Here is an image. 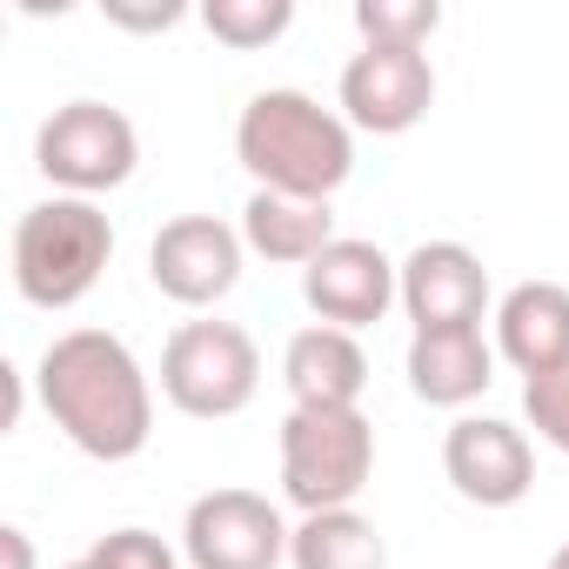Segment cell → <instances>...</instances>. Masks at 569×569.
I'll use <instances>...</instances> for the list:
<instances>
[{
  "label": "cell",
  "instance_id": "cell-18",
  "mask_svg": "<svg viewBox=\"0 0 569 569\" xmlns=\"http://www.w3.org/2000/svg\"><path fill=\"white\" fill-rule=\"evenodd\" d=\"M289 21H296L289 0H208V8H201V28L221 48H241V54L281 41V34H289Z\"/></svg>",
  "mask_w": 569,
  "mask_h": 569
},
{
  "label": "cell",
  "instance_id": "cell-9",
  "mask_svg": "<svg viewBox=\"0 0 569 569\" xmlns=\"http://www.w3.org/2000/svg\"><path fill=\"white\" fill-rule=\"evenodd\" d=\"M302 302L316 309V322L329 329H376L396 302H402V261H389L376 241L336 234L309 268H302Z\"/></svg>",
  "mask_w": 569,
  "mask_h": 569
},
{
  "label": "cell",
  "instance_id": "cell-20",
  "mask_svg": "<svg viewBox=\"0 0 569 569\" xmlns=\"http://www.w3.org/2000/svg\"><path fill=\"white\" fill-rule=\"evenodd\" d=\"M522 416H529V429H536L549 449L569 456V362L522 382Z\"/></svg>",
  "mask_w": 569,
  "mask_h": 569
},
{
  "label": "cell",
  "instance_id": "cell-3",
  "mask_svg": "<svg viewBox=\"0 0 569 569\" xmlns=\"http://www.w3.org/2000/svg\"><path fill=\"white\" fill-rule=\"evenodd\" d=\"M114 261V221L81 194H48L14 221V289L34 309H74Z\"/></svg>",
  "mask_w": 569,
  "mask_h": 569
},
{
  "label": "cell",
  "instance_id": "cell-2",
  "mask_svg": "<svg viewBox=\"0 0 569 569\" xmlns=\"http://www.w3.org/2000/svg\"><path fill=\"white\" fill-rule=\"evenodd\" d=\"M234 161L268 194L329 201L356 174V128L302 88H261L234 121Z\"/></svg>",
  "mask_w": 569,
  "mask_h": 569
},
{
  "label": "cell",
  "instance_id": "cell-15",
  "mask_svg": "<svg viewBox=\"0 0 569 569\" xmlns=\"http://www.w3.org/2000/svg\"><path fill=\"white\" fill-rule=\"evenodd\" d=\"M402 369L429 409H469L496 382V349L482 342V329H436V336H409Z\"/></svg>",
  "mask_w": 569,
  "mask_h": 569
},
{
  "label": "cell",
  "instance_id": "cell-8",
  "mask_svg": "<svg viewBox=\"0 0 569 569\" xmlns=\"http://www.w3.org/2000/svg\"><path fill=\"white\" fill-rule=\"evenodd\" d=\"M241 228L214 221V214H174L161 221V234L148 241V274H154V289L181 309H214L234 296V281H241Z\"/></svg>",
  "mask_w": 569,
  "mask_h": 569
},
{
  "label": "cell",
  "instance_id": "cell-21",
  "mask_svg": "<svg viewBox=\"0 0 569 569\" xmlns=\"http://www.w3.org/2000/svg\"><path fill=\"white\" fill-rule=\"evenodd\" d=\"M94 569H174V549L154 536V529H108L94 549H88Z\"/></svg>",
  "mask_w": 569,
  "mask_h": 569
},
{
  "label": "cell",
  "instance_id": "cell-19",
  "mask_svg": "<svg viewBox=\"0 0 569 569\" xmlns=\"http://www.w3.org/2000/svg\"><path fill=\"white\" fill-rule=\"evenodd\" d=\"M436 28H442L436 0H356L362 48H429Z\"/></svg>",
  "mask_w": 569,
  "mask_h": 569
},
{
  "label": "cell",
  "instance_id": "cell-12",
  "mask_svg": "<svg viewBox=\"0 0 569 569\" xmlns=\"http://www.w3.org/2000/svg\"><path fill=\"white\" fill-rule=\"evenodd\" d=\"M489 309V268L476 248L462 241H422L402 254V316L416 322V336L436 329H482Z\"/></svg>",
  "mask_w": 569,
  "mask_h": 569
},
{
  "label": "cell",
  "instance_id": "cell-7",
  "mask_svg": "<svg viewBox=\"0 0 569 569\" xmlns=\"http://www.w3.org/2000/svg\"><path fill=\"white\" fill-rule=\"evenodd\" d=\"M289 522L254 489H208L181 516V549L194 569H281L289 562Z\"/></svg>",
  "mask_w": 569,
  "mask_h": 569
},
{
  "label": "cell",
  "instance_id": "cell-22",
  "mask_svg": "<svg viewBox=\"0 0 569 569\" xmlns=\"http://www.w3.org/2000/svg\"><path fill=\"white\" fill-rule=\"evenodd\" d=\"M101 14H108L114 28H128V34H161V28L188 21V8H181V0H148V8H134V0H108Z\"/></svg>",
  "mask_w": 569,
  "mask_h": 569
},
{
  "label": "cell",
  "instance_id": "cell-23",
  "mask_svg": "<svg viewBox=\"0 0 569 569\" xmlns=\"http://www.w3.org/2000/svg\"><path fill=\"white\" fill-rule=\"evenodd\" d=\"M0 549H8V569H34V542H28V529H0Z\"/></svg>",
  "mask_w": 569,
  "mask_h": 569
},
{
  "label": "cell",
  "instance_id": "cell-14",
  "mask_svg": "<svg viewBox=\"0 0 569 569\" xmlns=\"http://www.w3.org/2000/svg\"><path fill=\"white\" fill-rule=\"evenodd\" d=\"M281 382H289L296 409H362V389H369V356L349 329H302L281 349Z\"/></svg>",
  "mask_w": 569,
  "mask_h": 569
},
{
  "label": "cell",
  "instance_id": "cell-24",
  "mask_svg": "<svg viewBox=\"0 0 569 569\" xmlns=\"http://www.w3.org/2000/svg\"><path fill=\"white\" fill-rule=\"evenodd\" d=\"M549 569H569V542H562V549H556V556H549Z\"/></svg>",
  "mask_w": 569,
  "mask_h": 569
},
{
  "label": "cell",
  "instance_id": "cell-6",
  "mask_svg": "<svg viewBox=\"0 0 569 569\" xmlns=\"http://www.w3.org/2000/svg\"><path fill=\"white\" fill-rule=\"evenodd\" d=\"M134 161H141V134H134V121H128L121 108H108V101H68V108H54V114L41 121V134H34V168H41L61 194H81V201L121 188V181L134 174Z\"/></svg>",
  "mask_w": 569,
  "mask_h": 569
},
{
  "label": "cell",
  "instance_id": "cell-5",
  "mask_svg": "<svg viewBox=\"0 0 569 569\" xmlns=\"http://www.w3.org/2000/svg\"><path fill=\"white\" fill-rule=\"evenodd\" d=\"M261 389V349L241 322H181L161 349V396L194 422H228Z\"/></svg>",
  "mask_w": 569,
  "mask_h": 569
},
{
  "label": "cell",
  "instance_id": "cell-4",
  "mask_svg": "<svg viewBox=\"0 0 569 569\" xmlns=\"http://www.w3.org/2000/svg\"><path fill=\"white\" fill-rule=\"evenodd\" d=\"M376 476V429L362 409H289L281 416V496L302 516L356 509Z\"/></svg>",
  "mask_w": 569,
  "mask_h": 569
},
{
  "label": "cell",
  "instance_id": "cell-16",
  "mask_svg": "<svg viewBox=\"0 0 569 569\" xmlns=\"http://www.w3.org/2000/svg\"><path fill=\"white\" fill-rule=\"evenodd\" d=\"M241 241H248V254H261V261L309 268V261L336 241V214H329V201H302V194H268V188H254L248 208H241Z\"/></svg>",
  "mask_w": 569,
  "mask_h": 569
},
{
  "label": "cell",
  "instance_id": "cell-1",
  "mask_svg": "<svg viewBox=\"0 0 569 569\" xmlns=\"http://www.w3.org/2000/svg\"><path fill=\"white\" fill-rule=\"evenodd\" d=\"M41 409L54 416V429L94 456V462H128L148 449L154 436V389L148 369L134 362V349L108 329H68L41 349Z\"/></svg>",
  "mask_w": 569,
  "mask_h": 569
},
{
  "label": "cell",
  "instance_id": "cell-11",
  "mask_svg": "<svg viewBox=\"0 0 569 569\" xmlns=\"http://www.w3.org/2000/svg\"><path fill=\"white\" fill-rule=\"evenodd\" d=\"M436 108V68L422 48H362L342 68V121L362 134H409Z\"/></svg>",
  "mask_w": 569,
  "mask_h": 569
},
{
  "label": "cell",
  "instance_id": "cell-13",
  "mask_svg": "<svg viewBox=\"0 0 569 569\" xmlns=\"http://www.w3.org/2000/svg\"><path fill=\"white\" fill-rule=\"evenodd\" d=\"M496 356L522 369V382L569 362V289L562 281H516L496 302Z\"/></svg>",
  "mask_w": 569,
  "mask_h": 569
},
{
  "label": "cell",
  "instance_id": "cell-10",
  "mask_svg": "<svg viewBox=\"0 0 569 569\" xmlns=\"http://www.w3.org/2000/svg\"><path fill=\"white\" fill-rule=\"evenodd\" d=\"M442 476L476 509H516L536 489V449L502 416H462L442 436Z\"/></svg>",
  "mask_w": 569,
  "mask_h": 569
},
{
  "label": "cell",
  "instance_id": "cell-25",
  "mask_svg": "<svg viewBox=\"0 0 569 569\" xmlns=\"http://www.w3.org/2000/svg\"><path fill=\"white\" fill-rule=\"evenodd\" d=\"M68 569H94V562H88V556H81V562H68Z\"/></svg>",
  "mask_w": 569,
  "mask_h": 569
},
{
  "label": "cell",
  "instance_id": "cell-17",
  "mask_svg": "<svg viewBox=\"0 0 569 569\" xmlns=\"http://www.w3.org/2000/svg\"><path fill=\"white\" fill-rule=\"evenodd\" d=\"M289 569H389V542L362 509H322L296 522Z\"/></svg>",
  "mask_w": 569,
  "mask_h": 569
}]
</instances>
